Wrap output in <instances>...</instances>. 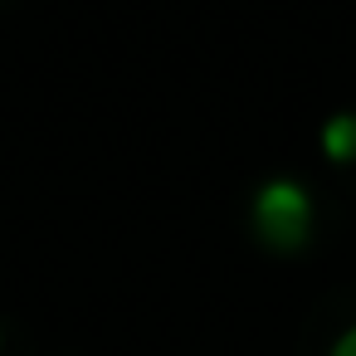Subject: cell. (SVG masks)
I'll return each instance as SVG.
<instances>
[{
    "mask_svg": "<svg viewBox=\"0 0 356 356\" xmlns=\"http://www.w3.org/2000/svg\"><path fill=\"white\" fill-rule=\"evenodd\" d=\"M254 229L273 249H298L307 239V229H312V200H307V191L298 181H283V176L268 181V186H259V195H254Z\"/></svg>",
    "mask_w": 356,
    "mask_h": 356,
    "instance_id": "cell-1",
    "label": "cell"
},
{
    "mask_svg": "<svg viewBox=\"0 0 356 356\" xmlns=\"http://www.w3.org/2000/svg\"><path fill=\"white\" fill-rule=\"evenodd\" d=\"M322 152H327V161H337V166L356 161V113L327 118V127H322Z\"/></svg>",
    "mask_w": 356,
    "mask_h": 356,
    "instance_id": "cell-2",
    "label": "cell"
},
{
    "mask_svg": "<svg viewBox=\"0 0 356 356\" xmlns=\"http://www.w3.org/2000/svg\"><path fill=\"white\" fill-rule=\"evenodd\" d=\"M332 356H356V327H346V332L337 337V346H332Z\"/></svg>",
    "mask_w": 356,
    "mask_h": 356,
    "instance_id": "cell-3",
    "label": "cell"
}]
</instances>
